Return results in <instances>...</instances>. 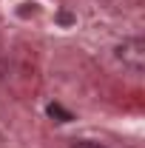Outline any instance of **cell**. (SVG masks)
Listing matches in <instances>:
<instances>
[{"label": "cell", "mask_w": 145, "mask_h": 148, "mask_svg": "<svg viewBox=\"0 0 145 148\" xmlns=\"http://www.w3.org/2000/svg\"><path fill=\"white\" fill-rule=\"evenodd\" d=\"M74 148H103V145H97V143H77Z\"/></svg>", "instance_id": "3"}, {"label": "cell", "mask_w": 145, "mask_h": 148, "mask_svg": "<svg viewBox=\"0 0 145 148\" xmlns=\"http://www.w3.org/2000/svg\"><path fill=\"white\" fill-rule=\"evenodd\" d=\"M46 111H49V117H54L57 123H71V120H74L71 114H68V111L63 108V106H57V103H51V106H49Z\"/></svg>", "instance_id": "2"}, {"label": "cell", "mask_w": 145, "mask_h": 148, "mask_svg": "<svg viewBox=\"0 0 145 148\" xmlns=\"http://www.w3.org/2000/svg\"><path fill=\"white\" fill-rule=\"evenodd\" d=\"M117 57L125 63L128 69L142 71L145 69V43L140 40V37H131V40H125V43L117 49Z\"/></svg>", "instance_id": "1"}]
</instances>
